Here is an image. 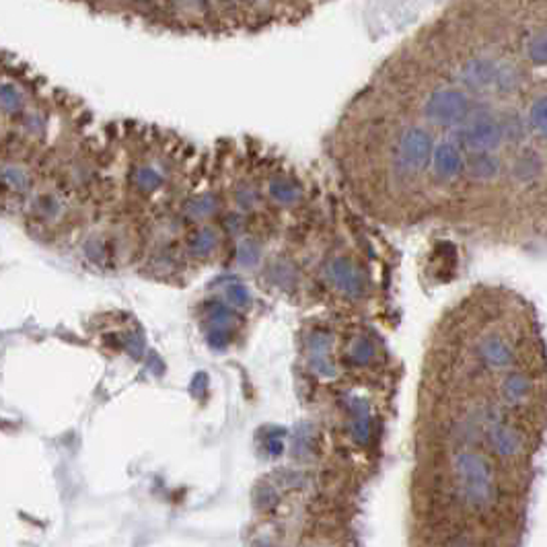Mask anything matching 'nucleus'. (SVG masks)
<instances>
[{"label":"nucleus","mask_w":547,"mask_h":547,"mask_svg":"<svg viewBox=\"0 0 547 547\" xmlns=\"http://www.w3.org/2000/svg\"><path fill=\"white\" fill-rule=\"evenodd\" d=\"M31 173L21 163H4L0 165V185L11 194H27L31 187Z\"/></svg>","instance_id":"nucleus-1"},{"label":"nucleus","mask_w":547,"mask_h":547,"mask_svg":"<svg viewBox=\"0 0 547 547\" xmlns=\"http://www.w3.org/2000/svg\"><path fill=\"white\" fill-rule=\"evenodd\" d=\"M29 210L35 218H39L43 222H52L64 212V202L54 191H39L31 198Z\"/></svg>","instance_id":"nucleus-2"},{"label":"nucleus","mask_w":547,"mask_h":547,"mask_svg":"<svg viewBox=\"0 0 547 547\" xmlns=\"http://www.w3.org/2000/svg\"><path fill=\"white\" fill-rule=\"evenodd\" d=\"M23 107V97L13 85H0V109L6 114H17Z\"/></svg>","instance_id":"nucleus-3"}]
</instances>
